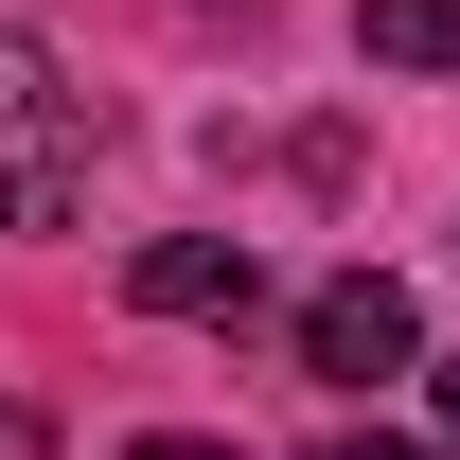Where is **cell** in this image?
<instances>
[{"label": "cell", "mask_w": 460, "mask_h": 460, "mask_svg": "<svg viewBox=\"0 0 460 460\" xmlns=\"http://www.w3.org/2000/svg\"><path fill=\"white\" fill-rule=\"evenodd\" d=\"M319 460H425V443H319Z\"/></svg>", "instance_id": "5"}, {"label": "cell", "mask_w": 460, "mask_h": 460, "mask_svg": "<svg viewBox=\"0 0 460 460\" xmlns=\"http://www.w3.org/2000/svg\"><path fill=\"white\" fill-rule=\"evenodd\" d=\"M124 301H142V319H248V301H266V266H248L230 230H177V248H142V266H124Z\"/></svg>", "instance_id": "3"}, {"label": "cell", "mask_w": 460, "mask_h": 460, "mask_svg": "<svg viewBox=\"0 0 460 460\" xmlns=\"http://www.w3.org/2000/svg\"><path fill=\"white\" fill-rule=\"evenodd\" d=\"M354 54L372 71H460V0H354Z\"/></svg>", "instance_id": "4"}, {"label": "cell", "mask_w": 460, "mask_h": 460, "mask_svg": "<svg viewBox=\"0 0 460 460\" xmlns=\"http://www.w3.org/2000/svg\"><path fill=\"white\" fill-rule=\"evenodd\" d=\"M443 425H460V354H443Z\"/></svg>", "instance_id": "7"}, {"label": "cell", "mask_w": 460, "mask_h": 460, "mask_svg": "<svg viewBox=\"0 0 460 460\" xmlns=\"http://www.w3.org/2000/svg\"><path fill=\"white\" fill-rule=\"evenodd\" d=\"M89 195V107H71V71L0 18V230H54Z\"/></svg>", "instance_id": "1"}, {"label": "cell", "mask_w": 460, "mask_h": 460, "mask_svg": "<svg viewBox=\"0 0 460 460\" xmlns=\"http://www.w3.org/2000/svg\"><path fill=\"white\" fill-rule=\"evenodd\" d=\"M124 460H230V443H124Z\"/></svg>", "instance_id": "6"}, {"label": "cell", "mask_w": 460, "mask_h": 460, "mask_svg": "<svg viewBox=\"0 0 460 460\" xmlns=\"http://www.w3.org/2000/svg\"><path fill=\"white\" fill-rule=\"evenodd\" d=\"M301 354H319L337 390H372V372H425V319H407L390 266H337V284L301 301Z\"/></svg>", "instance_id": "2"}]
</instances>
